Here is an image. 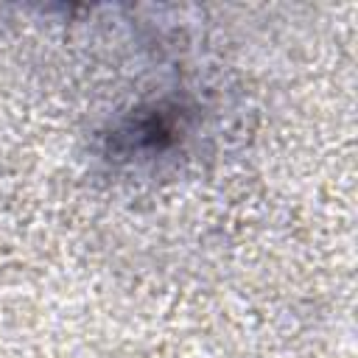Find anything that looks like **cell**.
Returning <instances> with one entry per match:
<instances>
[{"instance_id": "1", "label": "cell", "mask_w": 358, "mask_h": 358, "mask_svg": "<svg viewBox=\"0 0 358 358\" xmlns=\"http://www.w3.org/2000/svg\"><path fill=\"white\" fill-rule=\"evenodd\" d=\"M120 134L140 151H157L176 134V120L168 112L154 109L148 115H137Z\"/></svg>"}]
</instances>
